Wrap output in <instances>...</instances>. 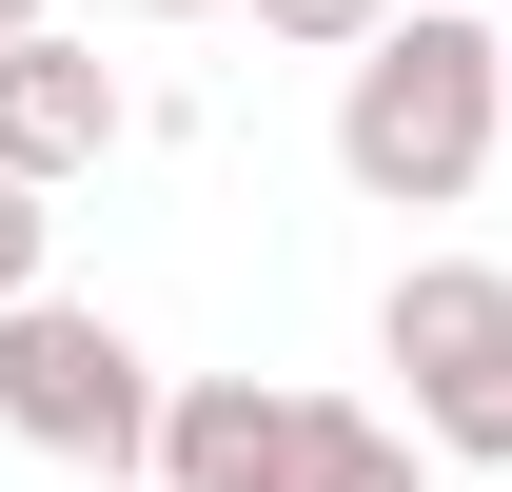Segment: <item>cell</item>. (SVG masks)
Returning <instances> with one entry per match:
<instances>
[{
    "instance_id": "1",
    "label": "cell",
    "mask_w": 512,
    "mask_h": 492,
    "mask_svg": "<svg viewBox=\"0 0 512 492\" xmlns=\"http://www.w3.org/2000/svg\"><path fill=\"white\" fill-rule=\"evenodd\" d=\"M493 138H512V40L453 20V0H414L375 60H335V178L375 217H453L493 178Z\"/></svg>"
},
{
    "instance_id": "2",
    "label": "cell",
    "mask_w": 512,
    "mask_h": 492,
    "mask_svg": "<svg viewBox=\"0 0 512 492\" xmlns=\"http://www.w3.org/2000/svg\"><path fill=\"white\" fill-rule=\"evenodd\" d=\"M158 414H178V374L138 355L119 315H79V296L0 315V433H20V453H60V473H158Z\"/></svg>"
},
{
    "instance_id": "3",
    "label": "cell",
    "mask_w": 512,
    "mask_h": 492,
    "mask_svg": "<svg viewBox=\"0 0 512 492\" xmlns=\"http://www.w3.org/2000/svg\"><path fill=\"white\" fill-rule=\"evenodd\" d=\"M375 374L453 473H512V276L493 256H414L375 296Z\"/></svg>"
},
{
    "instance_id": "4",
    "label": "cell",
    "mask_w": 512,
    "mask_h": 492,
    "mask_svg": "<svg viewBox=\"0 0 512 492\" xmlns=\"http://www.w3.org/2000/svg\"><path fill=\"white\" fill-rule=\"evenodd\" d=\"M138 138V99H119V60H99V40H60V20H40V40H0V178H99V158H119Z\"/></svg>"
},
{
    "instance_id": "5",
    "label": "cell",
    "mask_w": 512,
    "mask_h": 492,
    "mask_svg": "<svg viewBox=\"0 0 512 492\" xmlns=\"http://www.w3.org/2000/svg\"><path fill=\"white\" fill-rule=\"evenodd\" d=\"M316 453V394H276V374H178V414H158V492H296Z\"/></svg>"
},
{
    "instance_id": "6",
    "label": "cell",
    "mask_w": 512,
    "mask_h": 492,
    "mask_svg": "<svg viewBox=\"0 0 512 492\" xmlns=\"http://www.w3.org/2000/svg\"><path fill=\"white\" fill-rule=\"evenodd\" d=\"M414 453H434L414 414H375V394H316V453H296V492H434Z\"/></svg>"
},
{
    "instance_id": "7",
    "label": "cell",
    "mask_w": 512,
    "mask_h": 492,
    "mask_svg": "<svg viewBox=\"0 0 512 492\" xmlns=\"http://www.w3.org/2000/svg\"><path fill=\"white\" fill-rule=\"evenodd\" d=\"M414 0H256V40H296V60H375Z\"/></svg>"
},
{
    "instance_id": "8",
    "label": "cell",
    "mask_w": 512,
    "mask_h": 492,
    "mask_svg": "<svg viewBox=\"0 0 512 492\" xmlns=\"http://www.w3.org/2000/svg\"><path fill=\"white\" fill-rule=\"evenodd\" d=\"M40 237H60V217H40V178H0V315L40 296Z\"/></svg>"
},
{
    "instance_id": "9",
    "label": "cell",
    "mask_w": 512,
    "mask_h": 492,
    "mask_svg": "<svg viewBox=\"0 0 512 492\" xmlns=\"http://www.w3.org/2000/svg\"><path fill=\"white\" fill-rule=\"evenodd\" d=\"M40 20H60V0H0V40H40Z\"/></svg>"
},
{
    "instance_id": "10",
    "label": "cell",
    "mask_w": 512,
    "mask_h": 492,
    "mask_svg": "<svg viewBox=\"0 0 512 492\" xmlns=\"http://www.w3.org/2000/svg\"><path fill=\"white\" fill-rule=\"evenodd\" d=\"M119 20H217V0H119Z\"/></svg>"
}]
</instances>
